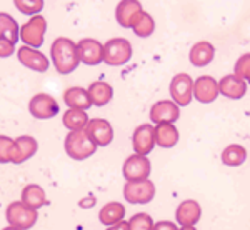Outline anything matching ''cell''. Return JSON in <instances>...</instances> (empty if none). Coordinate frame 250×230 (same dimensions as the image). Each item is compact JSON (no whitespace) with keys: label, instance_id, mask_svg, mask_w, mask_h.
Returning a JSON list of instances; mask_svg holds the SVG:
<instances>
[{"label":"cell","instance_id":"obj_1","mask_svg":"<svg viewBox=\"0 0 250 230\" xmlns=\"http://www.w3.org/2000/svg\"><path fill=\"white\" fill-rule=\"evenodd\" d=\"M50 57H52V63H54L55 70L62 75L72 74L80 63L77 43L67 37H59L52 42Z\"/></svg>","mask_w":250,"mask_h":230},{"label":"cell","instance_id":"obj_2","mask_svg":"<svg viewBox=\"0 0 250 230\" xmlns=\"http://www.w3.org/2000/svg\"><path fill=\"white\" fill-rule=\"evenodd\" d=\"M132 54H134V48L127 39L115 37L104 43V63L110 67L125 65L132 59Z\"/></svg>","mask_w":250,"mask_h":230},{"label":"cell","instance_id":"obj_3","mask_svg":"<svg viewBox=\"0 0 250 230\" xmlns=\"http://www.w3.org/2000/svg\"><path fill=\"white\" fill-rule=\"evenodd\" d=\"M65 152L74 160H85L97 152V145L88 139L85 130L68 132L65 137Z\"/></svg>","mask_w":250,"mask_h":230},{"label":"cell","instance_id":"obj_4","mask_svg":"<svg viewBox=\"0 0 250 230\" xmlns=\"http://www.w3.org/2000/svg\"><path fill=\"white\" fill-rule=\"evenodd\" d=\"M7 222H9L10 227L20 229V230H29L35 225V222L39 219V213L34 209L27 207L22 200L12 202L9 204L5 210Z\"/></svg>","mask_w":250,"mask_h":230},{"label":"cell","instance_id":"obj_5","mask_svg":"<svg viewBox=\"0 0 250 230\" xmlns=\"http://www.w3.org/2000/svg\"><path fill=\"white\" fill-rule=\"evenodd\" d=\"M47 32V20L43 15H34L29 19V22L20 27L19 39L23 42V45L39 48L43 43V37Z\"/></svg>","mask_w":250,"mask_h":230},{"label":"cell","instance_id":"obj_6","mask_svg":"<svg viewBox=\"0 0 250 230\" xmlns=\"http://www.w3.org/2000/svg\"><path fill=\"white\" fill-rule=\"evenodd\" d=\"M152 172V164L147 157L134 153V155L127 157L122 167V173L127 182H142L148 180Z\"/></svg>","mask_w":250,"mask_h":230},{"label":"cell","instance_id":"obj_7","mask_svg":"<svg viewBox=\"0 0 250 230\" xmlns=\"http://www.w3.org/2000/svg\"><path fill=\"white\" fill-rule=\"evenodd\" d=\"M155 185L152 180H142V182H127L124 185V197L128 204L144 205L154 200Z\"/></svg>","mask_w":250,"mask_h":230},{"label":"cell","instance_id":"obj_8","mask_svg":"<svg viewBox=\"0 0 250 230\" xmlns=\"http://www.w3.org/2000/svg\"><path fill=\"white\" fill-rule=\"evenodd\" d=\"M170 97L179 107L190 105L193 99V79L188 74H177L170 82Z\"/></svg>","mask_w":250,"mask_h":230},{"label":"cell","instance_id":"obj_9","mask_svg":"<svg viewBox=\"0 0 250 230\" xmlns=\"http://www.w3.org/2000/svg\"><path fill=\"white\" fill-rule=\"evenodd\" d=\"M59 102L48 94H37L32 97L29 102V112L32 114V117H35L39 120L54 119L59 114Z\"/></svg>","mask_w":250,"mask_h":230},{"label":"cell","instance_id":"obj_10","mask_svg":"<svg viewBox=\"0 0 250 230\" xmlns=\"http://www.w3.org/2000/svg\"><path fill=\"white\" fill-rule=\"evenodd\" d=\"M85 134L97 147H107L114 140V127L105 119H90L85 127Z\"/></svg>","mask_w":250,"mask_h":230},{"label":"cell","instance_id":"obj_11","mask_svg":"<svg viewBox=\"0 0 250 230\" xmlns=\"http://www.w3.org/2000/svg\"><path fill=\"white\" fill-rule=\"evenodd\" d=\"M17 59L23 67L30 68L34 72H39V74L47 72L48 67H50V60H48L47 55L34 47L22 45L17 50Z\"/></svg>","mask_w":250,"mask_h":230},{"label":"cell","instance_id":"obj_12","mask_svg":"<svg viewBox=\"0 0 250 230\" xmlns=\"http://www.w3.org/2000/svg\"><path fill=\"white\" fill-rule=\"evenodd\" d=\"M144 12L145 10L137 0H122L115 9V20L124 29H134Z\"/></svg>","mask_w":250,"mask_h":230},{"label":"cell","instance_id":"obj_13","mask_svg":"<svg viewBox=\"0 0 250 230\" xmlns=\"http://www.w3.org/2000/svg\"><path fill=\"white\" fill-rule=\"evenodd\" d=\"M154 128L155 127L150 124H142L134 130V135H132V147H134L135 153L147 157L148 153L154 150V147L157 145Z\"/></svg>","mask_w":250,"mask_h":230},{"label":"cell","instance_id":"obj_14","mask_svg":"<svg viewBox=\"0 0 250 230\" xmlns=\"http://www.w3.org/2000/svg\"><path fill=\"white\" fill-rule=\"evenodd\" d=\"M220 95L219 82L212 75H202L193 80V99L200 104H212Z\"/></svg>","mask_w":250,"mask_h":230},{"label":"cell","instance_id":"obj_15","mask_svg":"<svg viewBox=\"0 0 250 230\" xmlns=\"http://www.w3.org/2000/svg\"><path fill=\"white\" fill-rule=\"evenodd\" d=\"M79 59L85 65H99L104 62V43L97 39H82L77 42Z\"/></svg>","mask_w":250,"mask_h":230},{"label":"cell","instance_id":"obj_16","mask_svg":"<svg viewBox=\"0 0 250 230\" xmlns=\"http://www.w3.org/2000/svg\"><path fill=\"white\" fill-rule=\"evenodd\" d=\"M180 119V107L173 100H159L150 108V120L155 125L175 124Z\"/></svg>","mask_w":250,"mask_h":230},{"label":"cell","instance_id":"obj_17","mask_svg":"<svg viewBox=\"0 0 250 230\" xmlns=\"http://www.w3.org/2000/svg\"><path fill=\"white\" fill-rule=\"evenodd\" d=\"M39 144L32 135H20L14 139V150H12V164H23L37 153Z\"/></svg>","mask_w":250,"mask_h":230},{"label":"cell","instance_id":"obj_18","mask_svg":"<svg viewBox=\"0 0 250 230\" xmlns=\"http://www.w3.org/2000/svg\"><path fill=\"white\" fill-rule=\"evenodd\" d=\"M202 217V207L197 200H184L180 202V205L177 207L175 212V219L177 224L182 225V227H190V225H195L197 222Z\"/></svg>","mask_w":250,"mask_h":230},{"label":"cell","instance_id":"obj_19","mask_svg":"<svg viewBox=\"0 0 250 230\" xmlns=\"http://www.w3.org/2000/svg\"><path fill=\"white\" fill-rule=\"evenodd\" d=\"M219 92L220 95L227 97V99L239 100L247 94V82L235 74H229L219 80Z\"/></svg>","mask_w":250,"mask_h":230},{"label":"cell","instance_id":"obj_20","mask_svg":"<svg viewBox=\"0 0 250 230\" xmlns=\"http://www.w3.org/2000/svg\"><path fill=\"white\" fill-rule=\"evenodd\" d=\"M87 92H88V97H90L92 105H95V107L107 105L112 100V97H114V88H112L110 84L105 82V80H95V82H92L90 85H88Z\"/></svg>","mask_w":250,"mask_h":230},{"label":"cell","instance_id":"obj_21","mask_svg":"<svg viewBox=\"0 0 250 230\" xmlns=\"http://www.w3.org/2000/svg\"><path fill=\"white\" fill-rule=\"evenodd\" d=\"M213 57H215V47L210 42H205V40L197 42L190 48V54H188L190 63L195 67H207L213 60Z\"/></svg>","mask_w":250,"mask_h":230},{"label":"cell","instance_id":"obj_22","mask_svg":"<svg viewBox=\"0 0 250 230\" xmlns=\"http://www.w3.org/2000/svg\"><path fill=\"white\" fill-rule=\"evenodd\" d=\"M20 200L27 205V207L34 209V210H39L40 207L48 204L47 193L40 185L37 184H29L22 188V195H20Z\"/></svg>","mask_w":250,"mask_h":230},{"label":"cell","instance_id":"obj_23","mask_svg":"<svg viewBox=\"0 0 250 230\" xmlns=\"http://www.w3.org/2000/svg\"><path fill=\"white\" fill-rule=\"evenodd\" d=\"M63 102L68 108H79V110H85L92 107L90 97H88L87 88L83 87H70L63 92Z\"/></svg>","mask_w":250,"mask_h":230},{"label":"cell","instance_id":"obj_24","mask_svg":"<svg viewBox=\"0 0 250 230\" xmlns=\"http://www.w3.org/2000/svg\"><path fill=\"white\" fill-rule=\"evenodd\" d=\"M155 144L162 148H172L179 144V130L173 124L155 125Z\"/></svg>","mask_w":250,"mask_h":230},{"label":"cell","instance_id":"obj_25","mask_svg":"<svg viewBox=\"0 0 250 230\" xmlns=\"http://www.w3.org/2000/svg\"><path fill=\"white\" fill-rule=\"evenodd\" d=\"M124 217H125V207L120 202H108L99 212V220L104 225H107V227L122 222Z\"/></svg>","mask_w":250,"mask_h":230},{"label":"cell","instance_id":"obj_26","mask_svg":"<svg viewBox=\"0 0 250 230\" xmlns=\"http://www.w3.org/2000/svg\"><path fill=\"white\" fill-rule=\"evenodd\" d=\"M88 115L85 110H79V108H68V110L62 117L63 127H67L70 132H79L85 130L88 124Z\"/></svg>","mask_w":250,"mask_h":230},{"label":"cell","instance_id":"obj_27","mask_svg":"<svg viewBox=\"0 0 250 230\" xmlns=\"http://www.w3.org/2000/svg\"><path fill=\"white\" fill-rule=\"evenodd\" d=\"M220 160H222V164L227 165V167H239V165H242L247 160V150H245V147H242L239 144H230L224 148V152H222V155H220Z\"/></svg>","mask_w":250,"mask_h":230},{"label":"cell","instance_id":"obj_28","mask_svg":"<svg viewBox=\"0 0 250 230\" xmlns=\"http://www.w3.org/2000/svg\"><path fill=\"white\" fill-rule=\"evenodd\" d=\"M20 35V25L17 20L7 12H0V39H7L12 43H15Z\"/></svg>","mask_w":250,"mask_h":230},{"label":"cell","instance_id":"obj_29","mask_svg":"<svg viewBox=\"0 0 250 230\" xmlns=\"http://www.w3.org/2000/svg\"><path fill=\"white\" fill-rule=\"evenodd\" d=\"M132 30H134V34L137 35V37H140V39L150 37V35L155 32V20H154V17H152L148 12H144L142 17L139 19V22L135 23V27Z\"/></svg>","mask_w":250,"mask_h":230},{"label":"cell","instance_id":"obj_30","mask_svg":"<svg viewBox=\"0 0 250 230\" xmlns=\"http://www.w3.org/2000/svg\"><path fill=\"white\" fill-rule=\"evenodd\" d=\"M154 224H155L154 219L145 212L135 213V215H132L130 220H128L130 230H152L154 229Z\"/></svg>","mask_w":250,"mask_h":230},{"label":"cell","instance_id":"obj_31","mask_svg":"<svg viewBox=\"0 0 250 230\" xmlns=\"http://www.w3.org/2000/svg\"><path fill=\"white\" fill-rule=\"evenodd\" d=\"M43 5H45L43 0H17L15 2V7H17L19 12H22L25 15H32V17L34 15H40Z\"/></svg>","mask_w":250,"mask_h":230},{"label":"cell","instance_id":"obj_32","mask_svg":"<svg viewBox=\"0 0 250 230\" xmlns=\"http://www.w3.org/2000/svg\"><path fill=\"white\" fill-rule=\"evenodd\" d=\"M233 74L240 77L242 80L249 82L250 80V54H244L237 59L235 67H233Z\"/></svg>","mask_w":250,"mask_h":230},{"label":"cell","instance_id":"obj_33","mask_svg":"<svg viewBox=\"0 0 250 230\" xmlns=\"http://www.w3.org/2000/svg\"><path fill=\"white\" fill-rule=\"evenodd\" d=\"M12 150H14V139L0 135V164L12 162Z\"/></svg>","mask_w":250,"mask_h":230},{"label":"cell","instance_id":"obj_34","mask_svg":"<svg viewBox=\"0 0 250 230\" xmlns=\"http://www.w3.org/2000/svg\"><path fill=\"white\" fill-rule=\"evenodd\" d=\"M12 54H15V43L7 39H0V59H7Z\"/></svg>","mask_w":250,"mask_h":230},{"label":"cell","instance_id":"obj_35","mask_svg":"<svg viewBox=\"0 0 250 230\" xmlns=\"http://www.w3.org/2000/svg\"><path fill=\"white\" fill-rule=\"evenodd\" d=\"M152 230H180V229L170 220H160V222H157V224H154V229Z\"/></svg>","mask_w":250,"mask_h":230},{"label":"cell","instance_id":"obj_36","mask_svg":"<svg viewBox=\"0 0 250 230\" xmlns=\"http://www.w3.org/2000/svg\"><path fill=\"white\" fill-rule=\"evenodd\" d=\"M95 202H97V200L94 199V197H85V199H82V200L79 202V205H80L82 209H88V207H94Z\"/></svg>","mask_w":250,"mask_h":230},{"label":"cell","instance_id":"obj_37","mask_svg":"<svg viewBox=\"0 0 250 230\" xmlns=\"http://www.w3.org/2000/svg\"><path fill=\"white\" fill-rule=\"evenodd\" d=\"M107 230H130V227H128V222H119V224L115 225H110V227H107Z\"/></svg>","mask_w":250,"mask_h":230},{"label":"cell","instance_id":"obj_38","mask_svg":"<svg viewBox=\"0 0 250 230\" xmlns=\"http://www.w3.org/2000/svg\"><path fill=\"white\" fill-rule=\"evenodd\" d=\"M180 230H197L195 225H190V227H180Z\"/></svg>","mask_w":250,"mask_h":230},{"label":"cell","instance_id":"obj_39","mask_svg":"<svg viewBox=\"0 0 250 230\" xmlns=\"http://www.w3.org/2000/svg\"><path fill=\"white\" fill-rule=\"evenodd\" d=\"M2 230H20V229H15V227H10V225H9V227H5V229H2Z\"/></svg>","mask_w":250,"mask_h":230},{"label":"cell","instance_id":"obj_40","mask_svg":"<svg viewBox=\"0 0 250 230\" xmlns=\"http://www.w3.org/2000/svg\"><path fill=\"white\" fill-rule=\"evenodd\" d=\"M247 85H250V80H249V82H247Z\"/></svg>","mask_w":250,"mask_h":230}]
</instances>
